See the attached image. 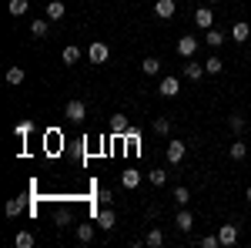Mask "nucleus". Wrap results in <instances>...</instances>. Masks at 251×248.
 Segmentation results:
<instances>
[{
  "label": "nucleus",
  "instance_id": "obj_1",
  "mask_svg": "<svg viewBox=\"0 0 251 248\" xmlns=\"http://www.w3.org/2000/svg\"><path fill=\"white\" fill-rule=\"evenodd\" d=\"M64 117H67V121H84V117H87V104H84L80 97L67 101V108H64Z\"/></svg>",
  "mask_w": 251,
  "mask_h": 248
},
{
  "label": "nucleus",
  "instance_id": "obj_2",
  "mask_svg": "<svg viewBox=\"0 0 251 248\" xmlns=\"http://www.w3.org/2000/svg\"><path fill=\"white\" fill-rule=\"evenodd\" d=\"M87 57L94 60V64H107V57H111V47H107L104 40H94V44L87 47Z\"/></svg>",
  "mask_w": 251,
  "mask_h": 248
},
{
  "label": "nucleus",
  "instance_id": "obj_3",
  "mask_svg": "<svg viewBox=\"0 0 251 248\" xmlns=\"http://www.w3.org/2000/svg\"><path fill=\"white\" fill-rule=\"evenodd\" d=\"M194 24H198L201 30H211V27H214V10H208V7H198V10H194Z\"/></svg>",
  "mask_w": 251,
  "mask_h": 248
},
{
  "label": "nucleus",
  "instance_id": "obj_4",
  "mask_svg": "<svg viewBox=\"0 0 251 248\" xmlns=\"http://www.w3.org/2000/svg\"><path fill=\"white\" fill-rule=\"evenodd\" d=\"M157 91H161V97H177L181 94V81H177V77H164Z\"/></svg>",
  "mask_w": 251,
  "mask_h": 248
},
{
  "label": "nucleus",
  "instance_id": "obj_5",
  "mask_svg": "<svg viewBox=\"0 0 251 248\" xmlns=\"http://www.w3.org/2000/svg\"><path fill=\"white\" fill-rule=\"evenodd\" d=\"M184 154H188V144H184V141H171V144H168V161H171V165H181Z\"/></svg>",
  "mask_w": 251,
  "mask_h": 248
},
{
  "label": "nucleus",
  "instance_id": "obj_6",
  "mask_svg": "<svg viewBox=\"0 0 251 248\" xmlns=\"http://www.w3.org/2000/svg\"><path fill=\"white\" fill-rule=\"evenodd\" d=\"M174 10H177V7H174V0H154V14L161 20H171Z\"/></svg>",
  "mask_w": 251,
  "mask_h": 248
},
{
  "label": "nucleus",
  "instance_id": "obj_7",
  "mask_svg": "<svg viewBox=\"0 0 251 248\" xmlns=\"http://www.w3.org/2000/svg\"><path fill=\"white\" fill-rule=\"evenodd\" d=\"M194 51H198V40L194 37H181L177 40V57H194Z\"/></svg>",
  "mask_w": 251,
  "mask_h": 248
},
{
  "label": "nucleus",
  "instance_id": "obj_8",
  "mask_svg": "<svg viewBox=\"0 0 251 248\" xmlns=\"http://www.w3.org/2000/svg\"><path fill=\"white\" fill-rule=\"evenodd\" d=\"M218 238H221V245H234L238 242V225H221L218 228Z\"/></svg>",
  "mask_w": 251,
  "mask_h": 248
},
{
  "label": "nucleus",
  "instance_id": "obj_9",
  "mask_svg": "<svg viewBox=\"0 0 251 248\" xmlns=\"http://www.w3.org/2000/svg\"><path fill=\"white\" fill-rule=\"evenodd\" d=\"M114 221H117V218H114V211H111V208L97 211V225H100V231H111V228H114Z\"/></svg>",
  "mask_w": 251,
  "mask_h": 248
},
{
  "label": "nucleus",
  "instance_id": "obj_10",
  "mask_svg": "<svg viewBox=\"0 0 251 248\" xmlns=\"http://www.w3.org/2000/svg\"><path fill=\"white\" fill-rule=\"evenodd\" d=\"M121 185H124L127 191H134L137 185H141V171H134V168H127V171L121 174Z\"/></svg>",
  "mask_w": 251,
  "mask_h": 248
},
{
  "label": "nucleus",
  "instance_id": "obj_11",
  "mask_svg": "<svg viewBox=\"0 0 251 248\" xmlns=\"http://www.w3.org/2000/svg\"><path fill=\"white\" fill-rule=\"evenodd\" d=\"M231 37L238 40V44H245V40L251 37V27H248V24H245V20H238V24H234V27H231Z\"/></svg>",
  "mask_w": 251,
  "mask_h": 248
},
{
  "label": "nucleus",
  "instance_id": "obj_12",
  "mask_svg": "<svg viewBox=\"0 0 251 248\" xmlns=\"http://www.w3.org/2000/svg\"><path fill=\"white\" fill-rule=\"evenodd\" d=\"M177 228H181V231H191L194 228V215L188 208H177Z\"/></svg>",
  "mask_w": 251,
  "mask_h": 248
},
{
  "label": "nucleus",
  "instance_id": "obj_13",
  "mask_svg": "<svg viewBox=\"0 0 251 248\" xmlns=\"http://www.w3.org/2000/svg\"><path fill=\"white\" fill-rule=\"evenodd\" d=\"M64 14H67V7H64L60 0H50V3H47V20H60Z\"/></svg>",
  "mask_w": 251,
  "mask_h": 248
},
{
  "label": "nucleus",
  "instance_id": "obj_14",
  "mask_svg": "<svg viewBox=\"0 0 251 248\" xmlns=\"http://www.w3.org/2000/svg\"><path fill=\"white\" fill-rule=\"evenodd\" d=\"M228 154H231V161H245L248 158V144L245 141H234L231 148H228Z\"/></svg>",
  "mask_w": 251,
  "mask_h": 248
},
{
  "label": "nucleus",
  "instance_id": "obj_15",
  "mask_svg": "<svg viewBox=\"0 0 251 248\" xmlns=\"http://www.w3.org/2000/svg\"><path fill=\"white\" fill-rule=\"evenodd\" d=\"M111 131H114V134H131L127 117H124V114H114V117H111Z\"/></svg>",
  "mask_w": 251,
  "mask_h": 248
},
{
  "label": "nucleus",
  "instance_id": "obj_16",
  "mask_svg": "<svg viewBox=\"0 0 251 248\" xmlns=\"http://www.w3.org/2000/svg\"><path fill=\"white\" fill-rule=\"evenodd\" d=\"M141 71H144V74H151V77H154L157 71H161V60H157V57H144V60H141Z\"/></svg>",
  "mask_w": 251,
  "mask_h": 248
},
{
  "label": "nucleus",
  "instance_id": "obj_17",
  "mask_svg": "<svg viewBox=\"0 0 251 248\" xmlns=\"http://www.w3.org/2000/svg\"><path fill=\"white\" fill-rule=\"evenodd\" d=\"M174 201H177V208H184V205L191 201V191L184 188V185H177V188H174Z\"/></svg>",
  "mask_w": 251,
  "mask_h": 248
},
{
  "label": "nucleus",
  "instance_id": "obj_18",
  "mask_svg": "<svg viewBox=\"0 0 251 248\" xmlns=\"http://www.w3.org/2000/svg\"><path fill=\"white\" fill-rule=\"evenodd\" d=\"M144 242H148L151 248H161V245H164V231H161V228H151V231H148V238H144Z\"/></svg>",
  "mask_w": 251,
  "mask_h": 248
},
{
  "label": "nucleus",
  "instance_id": "obj_19",
  "mask_svg": "<svg viewBox=\"0 0 251 248\" xmlns=\"http://www.w3.org/2000/svg\"><path fill=\"white\" fill-rule=\"evenodd\" d=\"M7 10H10V17H24L27 14V0H10Z\"/></svg>",
  "mask_w": 251,
  "mask_h": 248
},
{
  "label": "nucleus",
  "instance_id": "obj_20",
  "mask_svg": "<svg viewBox=\"0 0 251 248\" xmlns=\"http://www.w3.org/2000/svg\"><path fill=\"white\" fill-rule=\"evenodd\" d=\"M77 60H80V47L67 44V47H64V64H77Z\"/></svg>",
  "mask_w": 251,
  "mask_h": 248
},
{
  "label": "nucleus",
  "instance_id": "obj_21",
  "mask_svg": "<svg viewBox=\"0 0 251 248\" xmlns=\"http://www.w3.org/2000/svg\"><path fill=\"white\" fill-rule=\"evenodd\" d=\"M91 238H94V225H87V221H84V225H77V242H84V245H87Z\"/></svg>",
  "mask_w": 251,
  "mask_h": 248
},
{
  "label": "nucleus",
  "instance_id": "obj_22",
  "mask_svg": "<svg viewBox=\"0 0 251 248\" xmlns=\"http://www.w3.org/2000/svg\"><path fill=\"white\" fill-rule=\"evenodd\" d=\"M148 181H151L154 188H161V185L168 181V171H161V168H154V171H148Z\"/></svg>",
  "mask_w": 251,
  "mask_h": 248
},
{
  "label": "nucleus",
  "instance_id": "obj_23",
  "mask_svg": "<svg viewBox=\"0 0 251 248\" xmlns=\"http://www.w3.org/2000/svg\"><path fill=\"white\" fill-rule=\"evenodd\" d=\"M221 67H225V60H221V57H208V60H204V71H208V74H221Z\"/></svg>",
  "mask_w": 251,
  "mask_h": 248
},
{
  "label": "nucleus",
  "instance_id": "obj_24",
  "mask_svg": "<svg viewBox=\"0 0 251 248\" xmlns=\"http://www.w3.org/2000/svg\"><path fill=\"white\" fill-rule=\"evenodd\" d=\"M14 245H17V248H30V245H34V235H30V231H17Z\"/></svg>",
  "mask_w": 251,
  "mask_h": 248
},
{
  "label": "nucleus",
  "instance_id": "obj_25",
  "mask_svg": "<svg viewBox=\"0 0 251 248\" xmlns=\"http://www.w3.org/2000/svg\"><path fill=\"white\" fill-rule=\"evenodd\" d=\"M201 74H204V64H188V67H184V77H188V81H198Z\"/></svg>",
  "mask_w": 251,
  "mask_h": 248
},
{
  "label": "nucleus",
  "instance_id": "obj_26",
  "mask_svg": "<svg viewBox=\"0 0 251 248\" xmlns=\"http://www.w3.org/2000/svg\"><path fill=\"white\" fill-rule=\"evenodd\" d=\"M24 67H10V71H7V84H24Z\"/></svg>",
  "mask_w": 251,
  "mask_h": 248
},
{
  "label": "nucleus",
  "instance_id": "obj_27",
  "mask_svg": "<svg viewBox=\"0 0 251 248\" xmlns=\"http://www.w3.org/2000/svg\"><path fill=\"white\" fill-rule=\"evenodd\" d=\"M228 128H231L234 134H241V131H245V117H241V114H231V117H228Z\"/></svg>",
  "mask_w": 251,
  "mask_h": 248
},
{
  "label": "nucleus",
  "instance_id": "obj_28",
  "mask_svg": "<svg viewBox=\"0 0 251 248\" xmlns=\"http://www.w3.org/2000/svg\"><path fill=\"white\" fill-rule=\"evenodd\" d=\"M30 34L34 37H47V20H34L30 24Z\"/></svg>",
  "mask_w": 251,
  "mask_h": 248
},
{
  "label": "nucleus",
  "instance_id": "obj_29",
  "mask_svg": "<svg viewBox=\"0 0 251 248\" xmlns=\"http://www.w3.org/2000/svg\"><path fill=\"white\" fill-rule=\"evenodd\" d=\"M20 211H24V201H20V198H10V201H7V215L14 218V215H20Z\"/></svg>",
  "mask_w": 251,
  "mask_h": 248
},
{
  "label": "nucleus",
  "instance_id": "obj_30",
  "mask_svg": "<svg viewBox=\"0 0 251 248\" xmlns=\"http://www.w3.org/2000/svg\"><path fill=\"white\" fill-rule=\"evenodd\" d=\"M208 44H211V47H221V44H225V34H221V30H208Z\"/></svg>",
  "mask_w": 251,
  "mask_h": 248
},
{
  "label": "nucleus",
  "instance_id": "obj_31",
  "mask_svg": "<svg viewBox=\"0 0 251 248\" xmlns=\"http://www.w3.org/2000/svg\"><path fill=\"white\" fill-rule=\"evenodd\" d=\"M171 131V121H168V117H157L154 121V134H168Z\"/></svg>",
  "mask_w": 251,
  "mask_h": 248
},
{
  "label": "nucleus",
  "instance_id": "obj_32",
  "mask_svg": "<svg viewBox=\"0 0 251 248\" xmlns=\"http://www.w3.org/2000/svg\"><path fill=\"white\" fill-rule=\"evenodd\" d=\"M30 131H34V124H30V121H20L17 128H14V134H17V138H27Z\"/></svg>",
  "mask_w": 251,
  "mask_h": 248
},
{
  "label": "nucleus",
  "instance_id": "obj_33",
  "mask_svg": "<svg viewBox=\"0 0 251 248\" xmlns=\"http://www.w3.org/2000/svg\"><path fill=\"white\" fill-rule=\"evenodd\" d=\"M201 248H221V238L218 235H204L201 238Z\"/></svg>",
  "mask_w": 251,
  "mask_h": 248
},
{
  "label": "nucleus",
  "instance_id": "obj_34",
  "mask_svg": "<svg viewBox=\"0 0 251 248\" xmlns=\"http://www.w3.org/2000/svg\"><path fill=\"white\" fill-rule=\"evenodd\" d=\"M97 201H100V205H107V201H111V191L100 188V191H97Z\"/></svg>",
  "mask_w": 251,
  "mask_h": 248
},
{
  "label": "nucleus",
  "instance_id": "obj_35",
  "mask_svg": "<svg viewBox=\"0 0 251 248\" xmlns=\"http://www.w3.org/2000/svg\"><path fill=\"white\" fill-rule=\"evenodd\" d=\"M248 201H251V185H248Z\"/></svg>",
  "mask_w": 251,
  "mask_h": 248
},
{
  "label": "nucleus",
  "instance_id": "obj_36",
  "mask_svg": "<svg viewBox=\"0 0 251 248\" xmlns=\"http://www.w3.org/2000/svg\"><path fill=\"white\" fill-rule=\"evenodd\" d=\"M208 3H218V0H208Z\"/></svg>",
  "mask_w": 251,
  "mask_h": 248
}]
</instances>
